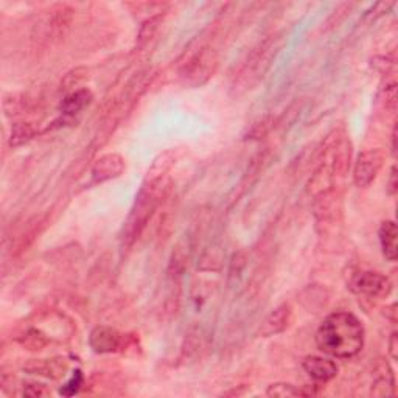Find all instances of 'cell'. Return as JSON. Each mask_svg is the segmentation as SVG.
Here are the masks:
<instances>
[{
	"label": "cell",
	"mask_w": 398,
	"mask_h": 398,
	"mask_svg": "<svg viewBox=\"0 0 398 398\" xmlns=\"http://www.w3.org/2000/svg\"><path fill=\"white\" fill-rule=\"evenodd\" d=\"M387 193L394 197L398 192V182H397V165L391 167V173H389V179H387V185H386Z\"/></svg>",
	"instance_id": "cell-12"
},
{
	"label": "cell",
	"mask_w": 398,
	"mask_h": 398,
	"mask_svg": "<svg viewBox=\"0 0 398 398\" xmlns=\"http://www.w3.org/2000/svg\"><path fill=\"white\" fill-rule=\"evenodd\" d=\"M292 319V308L289 304H282L275 310L270 313V316L263 321L262 327H260V335L263 338H270L280 335L285 331Z\"/></svg>",
	"instance_id": "cell-4"
},
{
	"label": "cell",
	"mask_w": 398,
	"mask_h": 398,
	"mask_svg": "<svg viewBox=\"0 0 398 398\" xmlns=\"http://www.w3.org/2000/svg\"><path fill=\"white\" fill-rule=\"evenodd\" d=\"M267 397H306L302 389L289 383H275L267 387Z\"/></svg>",
	"instance_id": "cell-10"
},
{
	"label": "cell",
	"mask_w": 398,
	"mask_h": 398,
	"mask_svg": "<svg viewBox=\"0 0 398 398\" xmlns=\"http://www.w3.org/2000/svg\"><path fill=\"white\" fill-rule=\"evenodd\" d=\"M378 237L385 257L389 262L397 260V226L394 221H383L380 226Z\"/></svg>",
	"instance_id": "cell-8"
},
{
	"label": "cell",
	"mask_w": 398,
	"mask_h": 398,
	"mask_svg": "<svg viewBox=\"0 0 398 398\" xmlns=\"http://www.w3.org/2000/svg\"><path fill=\"white\" fill-rule=\"evenodd\" d=\"M92 101V94L87 89H78V91L69 94L61 103V111L64 116H75Z\"/></svg>",
	"instance_id": "cell-9"
},
{
	"label": "cell",
	"mask_w": 398,
	"mask_h": 398,
	"mask_svg": "<svg viewBox=\"0 0 398 398\" xmlns=\"http://www.w3.org/2000/svg\"><path fill=\"white\" fill-rule=\"evenodd\" d=\"M385 164V151L381 148L363 151L355 162L353 181L360 189L369 187L378 176L381 167Z\"/></svg>",
	"instance_id": "cell-3"
},
{
	"label": "cell",
	"mask_w": 398,
	"mask_h": 398,
	"mask_svg": "<svg viewBox=\"0 0 398 398\" xmlns=\"http://www.w3.org/2000/svg\"><path fill=\"white\" fill-rule=\"evenodd\" d=\"M389 353H391L392 360L398 358V335H397V331H394L391 335V339H389Z\"/></svg>",
	"instance_id": "cell-13"
},
{
	"label": "cell",
	"mask_w": 398,
	"mask_h": 398,
	"mask_svg": "<svg viewBox=\"0 0 398 398\" xmlns=\"http://www.w3.org/2000/svg\"><path fill=\"white\" fill-rule=\"evenodd\" d=\"M350 289L356 294L372 297V299H383L391 294L392 282L386 275L373 271H361L355 274L350 280Z\"/></svg>",
	"instance_id": "cell-2"
},
{
	"label": "cell",
	"mask_w": 398,
	"mask_h": 398,
	"mask_svg": "<svg viewBox=\"0 0 398 398\" xmlns=\"http://www.w3.org/2000/svg\"><path fill=\"white\" fill-rule=\"evenodd\" d=\"M392 153L395 156L397 154V128H394V133H392Z\"/></svg>",
	"instance_id": "cell-14"
},
{
	"label": "cell",
	"mask_w": 398,
	"mask_h": 398,
	"mask_svg": "<svg viewBox=\"0 0 398 398\" xmlns=\"http://www.w3.org/2000/svg\"><path fill=\"white\" fill-rule=\"evenodd\" d=\"M302 367L308 375L314 381H319V383H327L338 375L336 363L324 358V356H306L302 361Z\"/></svg>",
	"instance_id": "cell-5"
},
{
	"label": "cell",
	"mask_w": 398,
	"mask_h": 398,
	"mask_svg": "<svg viewBox=\"0 0 398 398\" xmlns=\"http://www.w3.org/2000/svg\"><path fill=\"white\" fill-rule=\"evenodd\" d=\"M365 331L363 322L348 311L328 314L316 331V346L321 352L338 360H348L364 347Z\"/></svg>",
	"instance_id": "cell-1"
},
{
	"label": "cell",
	"mask_w": 398,
	"mask_h": 398,
	"mask_svg": "<svg viewBox=\"0 0 398 398\" xmlns=\"http://www.w3.org/2000/svg\"><path fill=\"white\" fill-rule=\"evenodd\" d=\"M121 343V335L109 327H96L89 336V344L95 353H112L117 352Z\"/></svg>",
	"instance_id": "cell-6"
},
{
	"label": "cell",
	"mask_w": 398,
	"mask_h": 398,
	"mask_svg": "<svg viewBox=\"0 0 398 398\" xmlns=\"http://www.w3.org/2000/svg\"><path fill=\"white\" fill-rule=\"evenodd\" d=\"M123 168H125L123 159L117 156V154H108V156H103L101 159L95 162L92 170L94 179L96 182L112 179V177L120 176L121 172H123Z\"/></svg>",
	"instance_id": "cell-7"
},
{
	"label": "cell",
	"mask_w": 398,
	"mask_h": 398,
	"mask_svg": "<svg viewBox=\"0 0 398 398\" xmlns=\"http://www.w3.org/2000/svg\"><path fill=\"white\" fill-rule=\"evenodd\" d=\"M83 373H81V370H75L73 372V375L72 378L67 381L66 385H64L61 387V395H66V397H72V395H75L78 394V391L81 389V386H83Z\"/></svg>",
	"instance_id": "cell-11"
}]
</instances>
